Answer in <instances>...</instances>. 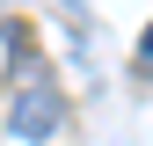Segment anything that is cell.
Returning <instances> with one entry per match:
<instances>
[{
    "label": "cell",
    "instance_id": "1",
    "mask_svg": "<svg viewBox=\"0 0 153 146\" xmlns=\"http://www.w3.org/2000/svg\"><path fill=\"white\" fill-rule=\"evenodd\" d=\"M7 124H15V139H51V132L66 124V95L36 80V88H22V95H15V110H7Z\"/></svg>",
    "mask_w": 153,
    "mask_h": 146
},
{
    "label": "cell",
    "instance_id": "2",
    "mask_svg": "<svg viewBox=\"0 0 153 146\" xmlns=\"http://www.w3.org/2000/svg\"><path fill=\"white\" fill-rule=\"evenodd\" d=\"M139 66L153 73V22H146V36H139Z\"/></svg>",
    "mask_w": 153,
    "mask_h": 146
}]
</instances>
